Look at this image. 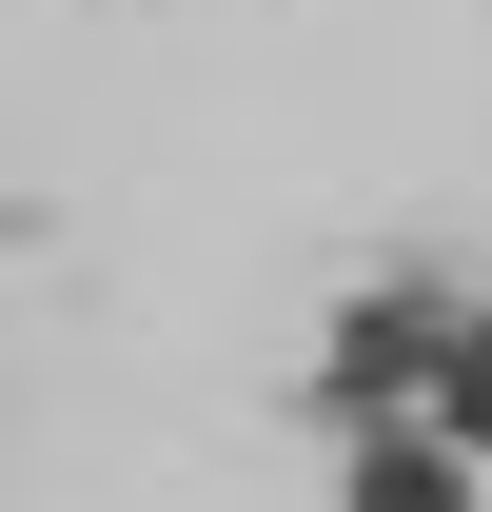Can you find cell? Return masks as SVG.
Wrapping results in <instances>:
<instances>
[{
	"label": "cell",
	"mask_w": 492,
	"mask_h": 512,
	"mask_svg": "<svg viewBox=\"0 0 492 512\" xmlns=\"http://www.w3.org/2000/svg\"><path fill=\"white\" fill-rule=\"evenodd\" d=\"M453 276H355L335 296V355H315V414L335 434H394V414H433V355H453Z\"/></svg>",
	"instance_id": "obj_1"
},
{
	"label": "cell",
	"mask_w": 492,
	"mask_h": 512,
	"mask_svg": "<svg viewBox=\"0 0 492 512\" xmlns=\"http://www.w3.org/2000/svg\"><path fill=\"white\" fill-rule=\"evenodd\" d=\"M355 512H473V453L433 414H394V434H355Z\"/></svg>",
	"instance_id": "obj_2"
},
{
	"label": "cell",
	"mask_w": 492,
	"mask_h": 512,
	"mask_svg": "<svg viewBox=\"0 0 492 512\" xmlns=\"http://www.w3.org/2000/svg\"><path fill=\"white\" fill-rule=\"evenodd\" d=\"M433 434H453V453H492V296L453 316V355H433Z\"/></svg>",
	"instance_id": "obj_3"
}]
</instances>
